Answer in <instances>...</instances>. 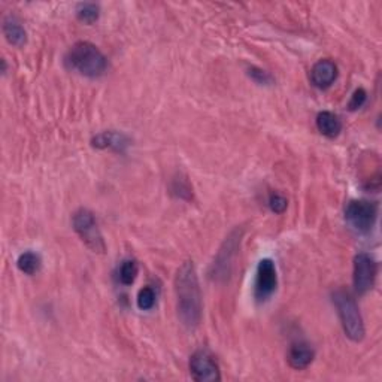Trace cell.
Returning <instances> with one entry per match:
<instances>
[{
    "label": "cell",
    "instance_id": "1",
    "mask_svg": "<svg viewBox=\"0 0 382 382\" xmlns=\"http://www.w3.org/2000/svg\"><path fill=\"white\" fill-rule=\"evenodd\" d=\"M175 294L179 320L187 328H196L201 321V293L193 261H184L175 275Z\"/></svg>",
    "mask_w": 382,
    "mask_h": 382
},
{
    "label": "cell",
    "instance_id": "2",
    "mask_svg": "<svg viewBox=\"0 0 382 382\" xmlns=\"http://www.w3.org/2000/svg\"><path fill=\"white\" fill-rule=\"evenodd\" d=\"M66 65L78 72L79 75L87 78H99L105 75V72L108 70V59L105 57L103 52L96 47L91 42L81 40L73 45L68 56H66Z\"/></svg>",
    "mask_w": 382,
    "mask_h": 382
},
{
    "label": "cell",
    "instance_id": "3",
    "mask_svg": "<svg viewBox=\"0 0 382 382\" xmlns=\"http://www.w3.org/2000/svg\"><path fill=\"white\" fill-rule=\"evenodd\" d=\"M332 297L346 337L353 342H362L366 335V328L356 300L351 294L344 290H336Z\"/></svg>",
    "mask_w": 382,
    "mask_h": 382
},
{
    "label": "cell",
    "instance_id": "4",
    "mask_svg": "<svg viewBox=\"0 0 382 382\" xmlns=\"http://www.w3.org/2000/svg\"><path fill=\"white\" fill-rule=\"evenodd\" d=\"M73 230L86 245L98 254H103L106 251V243L99 230L98 221L94 218V214L89 209H78L72 218Z\"/></svg>",
    "mask_w": 382,
    "mask_h": 382
},
{
    "label": "cell",
    "instance_id": "5",
    "mask_svg": "<svg viewBox=\"0 0 382 382\" xmlns=\"http://www.w3.org/2000/svg\"><path fill=\"white\" fill-rule=\"evenodd\" d=\"M240 238H242V231L236 229L230 233L224 242H222V245L220 251L217 252L214 263H212L211 270H209L211 278L214 281L220 282V281L229 280L231 268H233V261H235L238 248L240 245Z\"/></svg>",
    "mask_w": 382,
    "mask_h": 382
},
{
    "label": "cell",
    "instance_id": "6",
    "mask_svg": "<svg viewBox=\"0 0 382 382\" xmlns=\"http://www.w3.org/2000/svg\"><path fill=\"white\" fill-rule=\"evenodd\" d=\"M378 217V205L367 200H351L345 208V220L358 233H369Z\"/></svg>",
    "mask_w": 382,
    "mask_h": 382
},
{
    "label": "cell",
    "instance_id": "7",
    "mask_svg": "<svg viewBox=\"0 0 382 382\" xmlns=\"http://www.w3.org/2000/svg\"><path fill=\"white\" fill-rule=\"evenodd\" d=\"M278 273L273 260L263 259L259 261L254 282V297L259 303H266L277 291Z\"/></svg>",
    "mask_w": 382,
    "mask_h": 382
},
{
    "label": "cell",
    "instance_id": "8",
    "mask_svg": "<svg viewBox=\"0 0 382 382\" xmlns=\"http://www.w3.org/2000/svg\"><path fill=\"white\" fill-rule=\"evenodd\" d=\"M378 275V264L366 252H360L354 259L353 284L357 294L363 296L374 289Z\"/></svg>",
    "mask_w": 382,
    "mask_h": 382
},
{
    "label": "cell",
    "instance_id": "9",
    "mask_svg": "<svg viewBox=\"0 0 382 382\" xmlns=\"http://www.w3.org/2000/svg\"><path fill=\"white\" fill-rule=\"evenodd\" d=\"M190 375L197 382H218L221 374L218 363L206 349H199L190 358Z\"/></svg>",
    "mask_w": 382,
    "mask_h": 382
},
{
    "label": "cell",
    "instance_id": "10",
    "mask_svg": "<svg viewBox=\"0 0 382 382\" xmlns=\"http://www.w3.org/2000/svg\"><path fill=\"white\" fill-rule=\"evenodd\" d=\"M337 79V66L330 59L318 60L311 69V82L316 89L327 90Z\"/></svg>",
    "mask_w": 382,
    "mask_h": 382
},
{
    "label": "cell",
    "instance_id": "11",
    "mask_svg": "<svg viewBox=\"0 0 382 382\" xmlns=\"http://www.w3.org/2000/svg\"><path fill=\"white\" fill-rule=\"evenodd\" d=\"M91 145L94 148H99V150H108L109 148V150L124 153L125 148L130 145V139L124 133L108 130V132H102L98 136H94L91 141Z\"/></svg>",
    "mask_w": 382,
    "mask_h": 382
},
{
    "label": "cell",
    "instance_id": "12",
    "mask_svg": "<svg viewBox=\"0 0 382 382\" xmlns=\"http://www.w3.org/2000/svg\"><path fill=\"white\" fill-rule=\"evenodd\" d=\"M314 357L315 351L311 345L305 342H297L290 346L286 360H289L290 367H293L294 370H303L314 362Z\"/></svg>",
    "mask_w": 382,
    "mask_h": 382
},
{
    "label": "cell",
    "instance_id": "13",
    "mask_svg": "<svg viewBox=\"0 0 382 382\" xmlns=\"http://www.w3.org/2000/svg\"><path fill=\"white\" fill-rule=\"evenodd\" d=\"M316 129L328 139H335L342 132V121L333 112H320L316 115Z\"/></svg>",
    "mask_w": 382,
    "mask_h": 382
},
{
    "label": "cell",
    "instance_id": "14",
    "mask_svg": "<svg viewBox=\"0 0 382 382\" xmlns=\"http://www.w3.org/2000/svg\"><path fill=\"white\" fill-rule=\"evenodd\" d=\"M2 30H3L5 39L9 42L10 45H14V47H23V45H26V42H27V31H26V29L23 26H21V23H20V21L17 18L6 17L3 20Z\"/></svg>",
    "mask_w": 382,
    "mask_h": 382
},
{
    "label": "cell",
    "instance_id": "15",
    "mask_svg": "<svg viewBox=\"0 0 382 382\" xmlns=\"http://www.w3.org/2000/svg\"><path fill=\"white\" fill-rule=\"evenodd\" d=\"M17 266L26 275H36L42 268V259L33 251H26L18 257Z\"/></svg>",
    "mask_w": 382,
    "mask_h": 382
},
{
    "label": "cell",
    "instance_id": "16",
    "mask_svg": "<svg viewBox=\"0 0 382 382\" xmlns=\"http://www.w3.org/2000/svg\"><path fill=\"white\" fill-rule=\"evenodd\" d=\"M100 8L96 3H79L77 6V17L86 24H93L99 20Z\"/></svg>",
    "mask_w": 382,
    "mask_h": 382
},
{
    "label": "cell",
    "instance_id": "17",
    "mask_svg": "<svg viewBox=\"0 0 382 382\" xmlns=\"http://www.w3.org/2000/svg\"><path fill=\"white\" fill-rule=\"evenodd\" d=\"M139 273V264L136 260H124L120 266V282L123 285H132Z\"/></svg>",
    "mask_w": 382,
    "mask_h": 382
},
{
    "label": "cell",
    "instance_id": "18",
    "mask_svg": "<svg viewBox=\"0 0 382 382\" xmlns=\"http://www.w3.org/2000/svg\"><path fill=\"white\" fill-rule=\"evenodd\" d=\"M155 300H157V296L151 286H144V289L137 293V306H139L141 311L153 310Z\"/></svg>",
    "mask_w": 382,
    "mask_h": 382
},
{
    "label": "cell",
    "instance_id": "19",
    "mask_svg": "<svg viewBox=\"0 0 382 382\" xmlns=\"http://www.w3.org/2000/svg\"><path fill=\"white\" fill-rule=\"evenodd\" d=\"M247 73L254 82L259 84V86H273L275 84V79L270 73L257 68V66H250L247 69Z\"/></svg>",
    "mask_w": 382,
    "mask_h": 382
},
{
    "label": "cell",
    "instance_id": "20",
    "mask_svg": "<svg viewBox=\"0 0 382 382\" xmlns=\"http://www.w3.org/2000/svg\"><path fill=\"white\" fill-rule=\"evenodd\" d=\"M286 206H289V200H286L282 194L278 193H272L269 196V208L275 214H284L286 211Z\"/></svg>",
    "mask_w": 382,
    "mask_h": 382
},
{
    "label": "cell",
    "instance_id": "21",
    "mask_svg": "<svg viewBox=\"0 0 382 382\" xmlns=\"http://www.w3.org/2000/svg\"><path fill=\"white\" fill-rule=\"evenodd\" d=\"M366 100H367V93L363 89L356 90L351 96V100H349V103H348L349 111L360 109L366 103Z\"/></svg>",
    "mask_w": 382,
    "mask_h": 382
}]
</instances>
